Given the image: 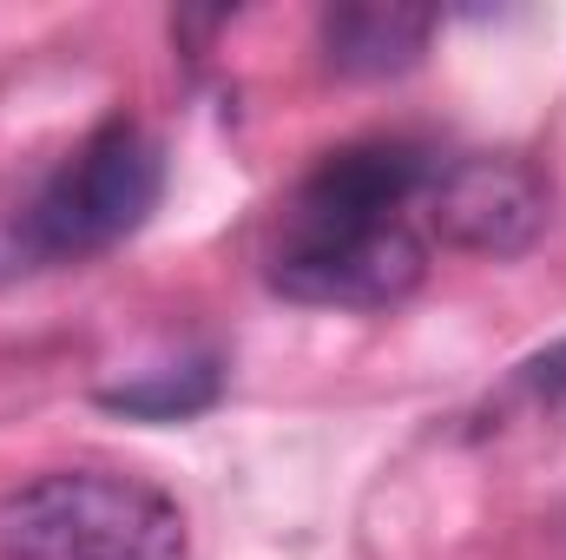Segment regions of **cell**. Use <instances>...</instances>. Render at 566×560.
I'll use <instances>...</instances> for the list:
<instances>
[{"label":"cell","instance_id":"277c9868","mask_svg":"<svg viewBox=\"0 0 566 560\" xmlns=\"http://www.w3.org/2000/svg\"><path fill=\"white\" fill-rule=\"evenodd\" d=\"M422 205H428V231L448 251H468V258H521L547 231V211H554L547 178L514 152L434 158Z\"/></svg>","mask_w":566,"mask_h":560},{"label":"cell","instance_id":"52a82bcc","mask_svg":"<svg viewBox=\"0 0 566 560\" xmlns=\"http://www.w3.org/2000/svg\"><path fill=\"white\" fill-rule=\"evenodd\" d=\"M514 396H521L534 416L566 422V336L554 350H541V356H527V363L514 370Z\"/></svg>","mask_w":566,"mask_h":560},{"label":"cell","instance_id":"6da1fadb","mask_svg":"<svg viewBox=\"0 0 566 560\" xmlns=\"http://www.w3.org/2000/svg\"><path fill=\"white\" fill-rule=\"evenodd\" d=\"M0 560H185V515L139 475L53 468L0 501Z\"/></svg>","mask_w":566,"mask_h":560},{"label":"cell","instance_id":"3957f363","mask_svg":"<svg viewBox=\"0 0 566 560\" xmlns=\"http://www.w3.org/2000/svg\"><path fill=\"white\" fill-rule=\"evenodd\" d=\"M165 191V158L133 120H106L93 139L40 185L27 205V245L40 258H93L133 238L158 211Z\"/></svg>","mask_w":566,"mask_h":560},{"label":"cell","instance_id":"7a4b0ae2","mask_svg":"<svg viewBox=\"0 0 566 560\" xmlns=\"http://www.w3.org/2000/svg\"><path fill=\"white\" fill-rule=\"evenodd\" d=\"M264 278L290 303L389 310L428 278V245L409 218H310L283 205Z\"/></svg>","mask_w":566,"mask_h":560},{"label":"cell","instance_id":"8992f818","mask_svg":"<svg viewBox=\"0 0 566 560\" xmlns=\"http://www.w3.org/2000/svg\"><path fill=\"white\" fill-rule=\"evenodd\" d=\"M218 390H224L218 363L198 356V363L151 370V376H139V383H113V390H99V409L133 416V422H191V416H205V409L218 403Z\"/></svg>","mask_w":566,"mask_h":560},{"label":"cell","instance_id":"5b68a950","mask_svg":"<svg viewBox=\"0 0 566 560\" xmlns=\"http://www.w3.org/2000/svg\"><path fill=\"white\" fill-rule=\"evenodd\" d=\"M434 40V13L402 0H343L323 13V60L343 80H389L409 73Z\"/></svg>","mask_w":566,"mask_h":560}]
</instances>
